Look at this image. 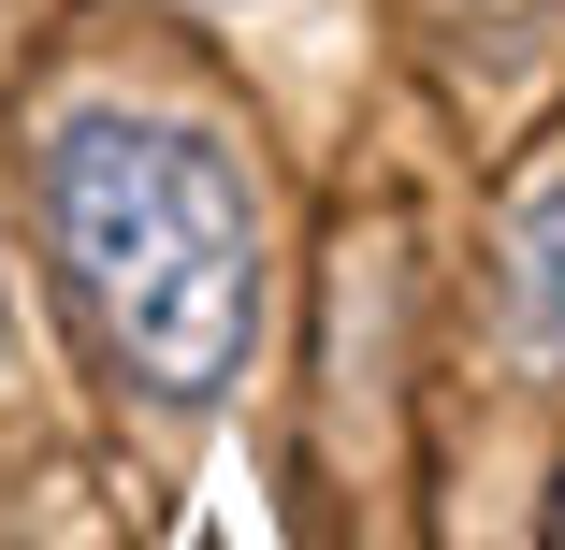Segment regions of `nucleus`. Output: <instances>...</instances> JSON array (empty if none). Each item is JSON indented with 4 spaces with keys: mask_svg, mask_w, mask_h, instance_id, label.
Instances as JSON below:
<instances>
[{
    "mask_svg": "<svg viewBox=\"0 0 565 550\" xmlns=\"http://www.w3.org/2000/svg\"><path fill=\"white\" fill-rule=\"evenodd\" d=\"M44 217L87 319L117 334L160 391H217L262 334V233L247 188L203 131L131 117V101H73L44 131Z\"/></svg>",
    "mask_w": 565,
    "mask_h": 550,
    "instance_id": "1",
    "label": "nucleus"
},
{
    "mask_svg": "<svg viewBox=\"0 0 565 550\" xmlns=\"http://www.w3.org/2000/svg\"><path fill=\"white\" fill-rule=\"evenodd\" d=\"M508 348L565 363V174H536L508 203Z\"/></svg>",
    "mask_w": 565,
    "mask_h": 550,
    "instance_id": "2",
    "label": "nucleus"
},
{
    "mask_svg": "<svg viewBox=\"0 0 565 550\" xmlns=\"http://www.w3.org/2000/svg\"><path fill=\"white\" fill-rule=\"evenodd\" d=\"M0 363H15V319H0Z\"/></svg>",
    "mask_w": 565,
    "mask_h": 550,
    "instance_id": "3",
    "label": "nucleus"
},
{
    "mask_svg": "<svg viewBox=\"0 0 565 550\" xmlns=\"http://www.w3.org/2000/svg\"><path fill=\"white\" fill-rule=\"evenodd\" d=\"M233 15H247V0H233Z\"/></svg>",
    "mask_w": 565,
    "mask_h": 550,
    "instance_id": "4",
    "label": "nucleus"
}]
</instances>
